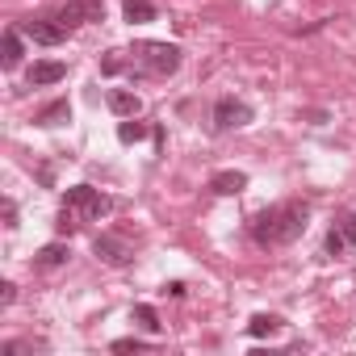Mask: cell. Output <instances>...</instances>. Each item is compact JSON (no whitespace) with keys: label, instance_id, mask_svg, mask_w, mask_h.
Here are the masks:
<instances>
[{"label":"cell","instance_id":"obj_1","mask_svg":"<svg viewBox=\"0 0 356 356\" xmlns=\"http://www.w3.org/2000/svg\"><path fill=\"white\" fill-rule=\"evenodd\" d=\"M310 222V206L306 202H281V206H268L252 218V239L260 248H281V243H293L302 239Z\"/></svg>","mask_w":356,"mask_h":356},{"label":"cell","instance_id":"obj_2","mask_svg":"<svg viewBox=\"0 0 356 356\" xmlns=\"http://www.w3.org/2000/svg\"><path fill=\"white\" fill-rule=\"evenodd\" d=\"M138 67L130 63V76H172L176 67H181V47L176 42H143L134 51Z\"/></svg>","mask_w":356,"mask_h":356},{"label":"cell","instance_id":"obj_3","mask_svg":"<svg viewBox=\"0 0 356 356\" xmlns=\"http://www.w3.org/2000/svg\"><path fill=\"white\" fill-rule=\"evenodd\" d=\"M63 206H72L84 222H97V218H105V214L113 210V197H105V193L92 189V185H72V189L63 193Z\"/></svg>","mask_w":356,"mask_h":356},{"label":"cell","instance_id":"obj_4","mask_svg":"<svg viewBox=\"0 0 356 356\" xmlns=\"http://www.w3.org/2000/svg\"><path fill=\"white\" fill-rule=\"evenodd\" d=\"M55 17H59L63 30H76V26H88V22H105V5L101 0H72V5H63Z\"/></svg>","mask_w":356,"mask_h":356},{"label":"cell","instance_id":"obj_5","mask_svg":"<svg viewBox=\"0 0 356 356\" xmlns=\"http://www.w3.org/2000/svg\"><path fill=\"white\" fill-rule=\"evenodd\" d=\"M252 122V105L239 101V97H218L214 101V126L218 130H239Z\"/></svg>","mask_w":356,"mask_h":356},{"label":"cell","instance_id":"obj_6","mask_svg":"<svg viewBox=\"0 0 356 356\" xmlns=\"http://www.w3.org/2000/svg\"><path fill=\"white\" fill-rule=\"evenodd\" d=\"M26 38H34L38 47H59L63 38H67V30L59 26V17H34V22H22L17 26Z\"/></svg>","mask_w":356,"mask_h":356},{"label":"cell","instance_id":"obj_7","mask_svg":"<svg viewBox=\"0 0 356 356\" xmlns=\"http://www.w3.org/2000/svg\"><path fill=\"white\" fill-rule=\"evenodd\" d=\"M92 252H97V256H101L109 268H126V264L134 260V248H130L126 239H118V235H97Z\"/></svg>","mask_w":356,"mask_h":356},{"label":"cell","instance_id":"obj_8","mask_svg":"<svg viewBox=\"0 0 356 356\" xmlns=\"http://www.w3.org/2000/svg\"><path fill=\"white\" fill-rule=\"evenodd\" d=\"M67 76V63H59V59H38L34 67H30V88H47V84H59Z\"/></svg>","mask_w":356,"mask_h":356},{"label":"cell","instance_id":"obj_9","mask_svg":"<svg viewBox=\"0 0 356 356\" xmlns=\"http://www.w3.org/2000/svg\"><path fill=\"white\" fill-rule=\"evenodd\" d=\"M109 109L118 113V118H138L143 113V101H138V92H130V88H109Z\"/></svg>","mask_w":356,"mask_h":356},{"label":"cell","instance_id":"obj_10","mask_svg":"<svg viewBox=\"0 0 356 356\" xmlns=\"http://www.w3.org/2000/svg\"><path fill=\"white\" fill-rule=\"evenodd\" d=\"M210 189H214L218 197H235V193L248 189V172H214V176H210Z\"/></svg>","mask_w":356,"mask_h":356},{"label":"cell","instance_id":"obj_11","mask_svg":"<svg viewBox=\"0 0 356 356\" xmlns=\"http://www.w3.org/2000/svg\"><path fill=\"white\" fill-rule=\"evenodd\" d=\"M22 30H5V38H0V63H5V72H13L22 63Z\"/></svg>","mask_w":356,"mask_h":356},{"label":"cell","instance_id":"obj_12","mask_svg":"<svg viewBox=\"0 0 356 356\" xmlns=\"http://www.w3.org/2000/svg\"><path fill=\"white\" fill-rule=\"evenodd\" d=\"M122 17L130 26H147V22H155V5L151 0H122Z\"/></svg>","mask_w":356,"mask_h":356},{"label":"cell","instance_id":"obj_13","mask_svg":"<svg viewBox=\"0 0 356 356\" xmlns=\"http://www.w3.org/2000/svg\"><path fill=\"white\" fill-rule=\"evenodd\" d=\"M67 256H72L67 243H47V248L34 252V264H38V268H59V264H67Z\"/></svg>","mask_w":356,"mask_h":356},{"label":"cell","instance_id":"obj_14","mask_svg":"<svg viewBox=\"0 0 356 356\" xmlns=\"http://www.w3.org/2000/svg\"><path fill=\"white\" fill-rule=\"evenodd\" d=\"M285 323H281V314H252L248 318V335L252 339H264V335H277Z\"/></svg>","mask_w":356,"mask_h":356},{"label":"cell","instance_id":"obj_15","mask_svg":"<svg viewBox=\"0 0 356 356\" xmlns=\"http://www.w3.org/2000/svg\"><path fill=\"white\" fill-rule=\"evenodd\" d=\"M67 118H72V105L67 101H51L47 109H38V126H59Z\"/></svg>","mask_w":356,"mask_h":356},{"label":"cell","instance_id":"obj_16","mask_svg":"<svg viewBox=\"0 0 356 356\" xmlns=\"http://www.w3.org/2000/svg\"><path fill=\"white\" fill-rule=\"evenodd\" d=\"M134 323H138L143 331H151V335H159V331H163V323H159L155 306H147V302H138V306H134Z\"/></svg>","mask_w":356,"mask_h":356},{"label":"cell","instance_id":"obj_17","mask_svg":"<svg viewBox=\"0 0 356 356\" xmlns=\"http://www.w3.org/2000/svg\"><path fill=\"white\" fill-rule=\"evenodd\" d=\"M130 63H134V59H122L118 51H109V55L101 59V72H105V76H118V72H130Z\"/></svg>","mask_w":356,"mask_h":356},{"label":"cell","instance_id":"obj_18","mask_svg":"<svg viewBox=\"0 0 356 356\" xmlns=\"http://www.w3.org/2000/svg\"><path fill=\"white\" fill-rule=\"evenodd\" d=\"M143 134H147V126H143V122H134V118H126V122L118 126V138H122V143H138Z\"/></svg>","mask_w":356,"mask_h":356},{"label":"cell","instance_id":"obj_19","mask_svg":"<svg viewBox=\"0 0 356 356\" xmlns=\"http://www.w3.org/2000/svg\"><path fill=\"white\" fill-rule=\"evenodd\" d=\"M348 252V239H343V231H339V222L327 231V256H343Z\"/></svg>","mask_w":356,"mask_h":356},{"label":"cell","instance_id":"obj_20","mask_svg":"<svg viewBox=\"0 0 356 356\" xmlns=\"http://www.w3.org/2000/svg\"><path fill=\"white\" fill-rule=\"evenodd\" d=\"M76 218H80V214H76V210H72V206H63V214H59V222H55V231H59V235H72V231H76V227H80V222H76Z\"/></svg>","mask_w":356,"mask_h":356},{"label":"cell","instance_id":"obj_21","mask_svg":"<svg viewBox=\"0 0 356 356\" xmlns=\"http://www.w3.org/2000/svg\"><path fill=\"white\" fill-rule=\"evenodd\" d=\"M109 348H113V352H147V343H143V339H134V335H130V339H113Z\"/></svg>","mask_w":356,"mask_h":356},{"label":"cell","instance_id":"obj_22","mask_svg":"<svg viewBox=\"0 0 356 356\" xmlns=\"http://www.w3.org/2000/svg\"><path fill=\"white\" fill-rule=\"evenodd\" d=\"M339 231H343V239H348V248H356V214H348V218H339Z\"/></svg>","mask_w":356,"mask_h":356},{"label":"cell","instance_id":"obj_23","mask_svg":"<svg viewBox=\"0 0 356 356\" xmlns=\"http://www.w3.org/2000/svg\"><path fill=\"white\" fill-rule=\"evenodd\" d=\"M13 298H17V285L13 281H0V306H13Z\"/></svg>","mask_w":356,"mask_h":356},{"label":"cell","instance_id":"obj_24","mask_svg":"<svg viewBox=\"0 0 356 356\" xmlns=\"http://www.w3.org/2000/svg\"><path fill=\"white\" fill-rule=\"evenodd\" d=\"M5 227H9V231L17 227V206H13V202H5Z\"/></svg>","mask_w":356,"mask_h":356},{"label":"cell","instance_id":"obj_25","mask_svg":"<svg viewBox=\"0 0 356 356\" xmlns=\"http://www.w3.org/2000/svg\"><path fill=\"white\" fill-rule=\"evenodd\" d=\"M163 289H168L172 298H185V281H172V285H163Z\"/></svg>","mask_w":356,"mask_h":356}]
</instances>
